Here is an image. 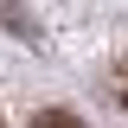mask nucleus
<instances>
[{
	"instance_id": "1",
	"label": "nucleus",
	"mask_w": 128,
	"mask_h": 128,
	"mask_svg": "<svg viewBox=\"0 0 128 128\" xmlns=\"http://www.w3.org/2000/svg\"><path fill=\"white\" fill-rule=\"evenodd\" d=\"M0 26L13 32V38H38V19H32L19 0H0Z\"/></svg>"
},
{
	"instance_id": "2",
	"label": "nucleus",
	"mask_w": 128,
	"mask_h": 128,
	"mask_svg": "<svg viewBox=\"0 0 128 128\" xmlns=\"http://www.w3.org/2000/svg\"><path fill=\"white\" fill-rule=\"evenodd\" d=\"M32 128H83V122H77L70 109H38V115H32Z\"/></svg>"
},
{
	"instance_id": "3",
	"label": "nucleus",
	"mask_w": 128,
	"mask_h": 128,
	"mask_svg": "<svg viewBox=\"0 0 128 128\" xmlns=\"http://www.w3.org/2000/svg\"><path fill=\"white\" fill-rule=\"evenodd\" d=\"M115 102H122V109H128V58L115 64Z\"/></svg>"
},
{
	"instance_id": "4",
	"label": "nucleus",
	"mask_w": 128,
	"mask_h": 128,
	"mask_svg": "<svg viewBox=\"0 0 128 128\" xmlns=\"http://www.w3.org/2000/svg\"><path fill=\"white\" fill-rule=\"evenodd\" d=\"M0 128H6V122H0Z\"/></svg>"
}]
</instances>
